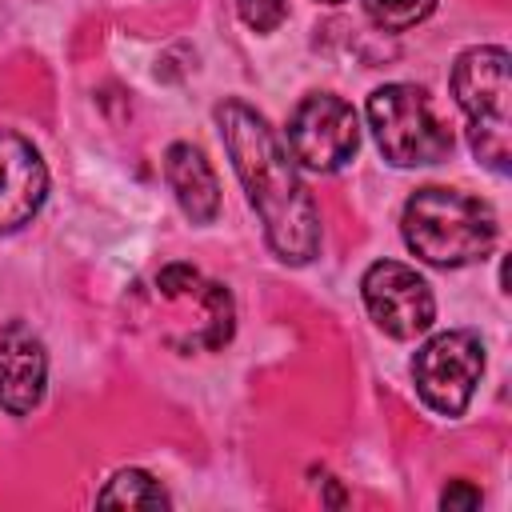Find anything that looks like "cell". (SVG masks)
Here are the masks:
<instances>
[{
  "instance_id": "1",
  "label": "cell",
  "mask_w": 512,
  "mask_h": 512,
  "mask_svg": "<svg viewBox=\"0 0 512 512\" xmlns=\"http://www.w3.org/2000/svg\"><path fill=\"white\" fill-rule=\"evenodd\" d=\"M216 124L228 160L264 224L268 248L284 264H308L320 252V212L280 136L244 100H224L216 108Z\"/></svg>"
},
{
  "instance_id": "2",
  "label": "cell",
  "mask_w": 512,
  "mask_h": 512,
  "mask_svg": "<svg viewBox=\"0 0 512 512\" xmlns=\"http://www.w3.org/2000/svg\"><path fill=\"white\" fill-rule=\"evenodd\" d=\"M404 244L436 268H460L484 260L496 244V212L460 188H416L400 216Z\"/></svg>"
},
{
  "instance_id": "3",
  "label": "cell",
  "mask_w": 512,
  "mask_h": 512,
  "mask_svg": "<svg viewBox=\"0 0 512 512\" xmlns=\"http://www.w3.org/2000/svg\"><path fill=\"white\" fill-rule=\"evenodd\" d=\"M452 96L468 116V140L476 160L492 172H508V52L496 44L460 52L452 64Z\"/></svg>"
},
{
  "instance_id": "4",
  "label": "cell",
  "mask_w": 512,
  "mask_h": 512,
  "mask_svg": "<svg viewBox=\"0 0 512 512\" xmlns=\"http://www.w3.org/2000/svg\"><path fill=\"white\" fill-rule=\"evenodd\" d=\"M368 128L396 168L436 164L452 152V128L432 112L428 92L416 84H380L368 96Z\"/></svg>"
},
{
  "instance_id": "5",
  "label": "cell",
  "mask_w": 512,
  "mask_h": 512,
  "mask_svg": "<svg viewBox=\"0 0 512 512\" xmlns=\"http://www.w3.org/2000/svg\"><path fill=\"white\" fill-rule=\"evenodd\" d=\"M484 376V344L476 332H440L412 356L420 400L440 416H460Z\"/></svg>"
},
{
  "instance_id": "6",
  "label": "cell",
  "mask_w": 512,
  "mask_h": 512,
  "mask_svg": "<svg viewBox=\"0 0 512 512\" xmlns=\"http://www.w3.org/2000/svg\"><path fill=\"white\" fill-rule=\"evenodd\" d=\"M288 148L312 172L344 168L360 148V120L356 108L332 92L304 96L288 116Z\"/></svg>"
},
{
  "instance_id": "7",
  "label": "cell",
  "mask_w": 512,
  "mask_h": 512,
  "mask_svg": "<svg viewBox=\"0 0 512 512\" xmlns=\"http://www.w3.org/2000/svg\"><path fill=\"white\" fill-rule=\"evenodd\" d=\"M360 296L376 328L392 340H412L432 328L436 320V300L424 276L400 260H376L368 264L360 280Z\"/></svg>"
},
{
  "instance_id": "8",
  "label": "cell",
  "mask_w": 512,
  "mask_h": 512,
  "mask_svg": "<svg viewBox=\"0 0 512 512\" xmlns=\"http://www.w3.org/2000/svg\"><path fill=\"white\" fill-rule=\"evenodd\" d=\"M48 352L44 340L28 324L0 328V408L12 416H28L44 400Z\"/></svg>"
},
{
  "instance_id": "9",
  "label": "cell",
  "mask_w": 512,
  "mask_h": 512,
  "mask_svg": "<svg viewBox=\"0 0 512 512\" xmlns=\"http://www.w3.org/2000/svg\"><path fill=\"white\" fill-rule=\"evenodd\" d=\"M48 192V168L40 160V152L16 136V132H0V232H16L20 224H28Z\"/></svg>"
},
{
  "instance_id": "10",
  "label": "cell",
  "mask_w": 512,
  "mask_h": 512,
  "mask_svg": "<svg viewBox=\"0 0 512 512\" xmlns=\"http://www.w3.org/2000/svg\"><path fill=\"white\" fill-rule=\"evenodd\" d=\"M164 180L176 192V204H180V212L192 224L216 220V212H220V180H216L212 164L204 160V152L196 144H184V140L168 144V152H164Z\"/></svg>"
},
{
  "instance_id": "11",
  "label": "cell",
  "mask_w": 512,
  "mask_h": 512,
  "mask_svg": "<svg viewBox=\"0 0 512 512\" xmlns=\"http://www.w3.org/2000/svg\"><path fill=\"white\" fill-rule=\"evenodd\" d=\"M96 504H100V508H168L172 496L164 492V484H160L156 476H148V472H140V468H124V472H116V476L100 488Z\"/></svg>"
},
{
  "instance_id": "12",
  "label": "cell",
  "mask_w": 512,
  "mask_h": 512,
  "mask_svg": "<svg viewBox=\"0 0 512 512\" xmlns=\"http://www.w3.org/2000/svg\"><path fill=\"white\" fill-rule=\"evenodd\" d=\"M436 8V0H364V12L372 16V24H380L384 32H404L416 28L420 20H428Z\"/></svg>"
},
{
  "instance_id": "13",
  "label": "cell",
  "mask_w": 512,
  "mask_h": 512,
  "mask_svg": "<svg viewBox=\"0 0 512 512\" xmlns=\"http://www.w3.org/2000/svg\"><path fill=\"white\" fill-rule=\"evenodd\" d=\"M156 288L164 300H196V292L204 288V276L192 264H164L156 276Z\"/></svg>"
},
{
  "instance_id": "14",
  "label": "cell",
  "mask_w": 512,
  "mask_h": 512,
  "mask_svg": "<svg viewBox=\"0 0 512 512\" xmlns=\"http://www.w3.org/2000/svg\"><path fill=\"white\" fill-rule=\"evenodd\" d=\"M236 12L252 32H272L284 24L288 0H236Z\"/></svg>"
},
{
  "instance_id": "15",
  "label": "cell",
  "mask_w": 512,
  "mask_h": 512,
  "mask_svg": "<svg viewBox=\"0 0 512 512\" xmlns=\"http://www.w3.org/2000/svg\"><path fill=\"white\" fill-rule=\"evenodd\" d=\"M480 488L476 484H468V480H452L444 492H440V508L444 512H472V508H480Z\"/></svg>"
},
{
  "instance_id": "16",
  "label": "cell",
  "mask_w": 512,
  "mask_h": 512,
  "mask_svg": "<svg viewBox=\"0 0 512 512\" xmlns=\"http://www.w3.org/2000/svg\"><path fill=\"white\" fill-rule=\"evenodd\" d=\"M320 4H344V0H320Z\"/></svg>"
}]
</instances>
